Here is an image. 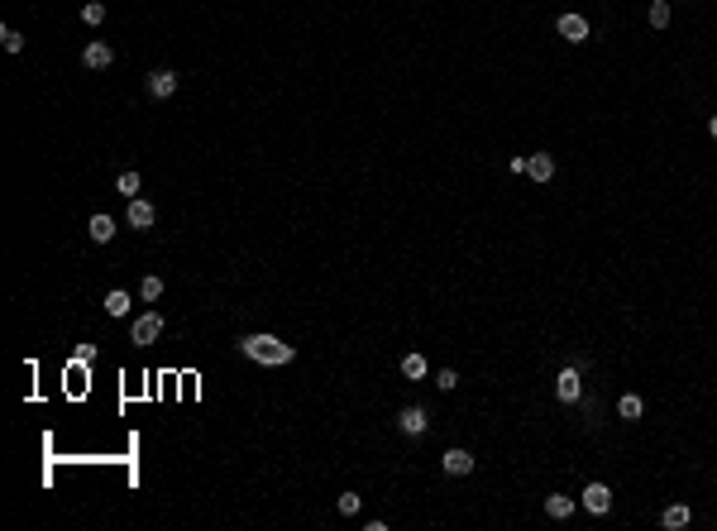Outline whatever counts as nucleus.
<instances>
[{
    "label": "nucleus",
    "instance_id": "obj_22",
    "mask_svg": "<svg viewBox=\"0 0 717 531\" xmlns=\"http://www.w3.org/2000/svg\"><path fill=\"white\" fill-rule=\"evenodd\" d=\"M0 44H5V49H10V53H19V49H24V34H19V29H10V24H5V29H0Z\"/></svg>",
    "mask_w": 717,
    "mask_h": 531
},
{
    "label": "nucleus",
    "instance_id": "obj_1",
    "mask_svg": "<svg viewBox=\"0 0 717 531\" xmlns=\"http://www.w3.org/2000/svg\"><path fill=\"white\" fill-rule=\"evenodd\" d=\"M239 350H244V359L268 364V369H283V364H292V359H297V350H292V345H283L278 335H244V340H239Z\"/></svg>",
    "mask_w": 717,
    "mask_h": 531
},
{
    "label": "nucleus",
    "instance_id": "obj_11",
    "mask_svg": "<svg viewBox=\"0 0 717 531\" xmlns=\"http://www.w3.org/2000/svg\"><path fill=\"white\" fill-rule=\"evenodd\" d=\"M153 221H158V211L148 206L143 196H129V226H134V230H148Z\"/></svg>",
    "mask_w": 717,
    "mask_h": 531
},
{
    "label": "nucleus",
    "instance_id": "obj_18",
    "mask_svg": "<svg viewBox=\"0 0 717 531\" xmlns=\"http://www.w3.org/2000/svg\"><path fill=\"white\" fill-rule=\"evenodd\" d=\"M158 297H163V278L148 273V278L139 283V302H158Z\"/></svg>",
    "mask_w": 717,
    "mask_h": 531
},
{
    "label": "nucleus",
    "instance_id": "obj_5",
    "mask_svg": "<svg viewBox=\"0 0 717 531\" xmlns=\"http://www.w3.org/2000/svg\"><path fill=\"white\" fill-rule=\"evenodd\" d=\"M129 335H134V345H153V340L163 335V316L158 311H143L139 321L129 325Z\"/></svg>",
    "mask_w": 717,
    "mask_h": 531
},
{
    "label": "nucleus",
    "instance_id": "obj_12",
    "mask_svg": "<svg viewBox=\"0 0 717 531\" xmlns=\"http://www.w3.org/2000/svg\"><path fill=\"white\" fill-rule=\"evenodd\" d=\"M526 177H531V182H550V177H555V158H550V153H531V158H526Z\"/></svg>",
    "mask_w": 717,
    "mask_h": 531
},
{
    "label": "nucleus",
    "instance_id": "obj_10",
    "mask_svg": "<svg viewBox=\"0 0 717 531\" xmlns=\"http://www.w3.org/2000/svg\"><path fill=\"white\" fill-rule=\"evenodd\" d=\"M688 522H693V512H688V502H669L665 512H660V527H665V531H684Z\"/></svg>",
    "mask_w": 717,
    "mask_h": 531
},
{
    "label": "nucleus",
    "instance_id": "obj_19",
    "mask_svg": "<svg viewBox=\"0 0 717 531\" xmlns=\"http://www.w3.org/2000/svg\"><path fill=\"white\" fill-rule=\"evenodd\" d=\"M115 192L120 196H139V173H120L115 177Z\"/></svg>",
    "mask_w": 717,
    "mask_h": 531
},
{
    "label": "nucleus",
    "instance_id": "obj_16",
    "mask_svg": "<svg viewBox=\"0 0 717 531\" xmlns=\"http://www.w3.org/2000/svg\"><path fill=\"white\" fill-rule=\"evenodd\" d=\"M402 373H407V378H412V383H416V378H426V354H402Z\"/></svg>",
    "mask_w": 717,
    "mask_h": 531
},
{
    "label": "nucleus",
    "instance_id": "obj_25",
    "mask_svg": "<svg viewBox=\"0 0 717 531\" xmlns=\"http://www.w3.org/2000/svg\"><path fill=\"white\" fill-rule=\"evenodd\" d=\"M708 134H713V139H717V115H708Z\"/></svg>",
    "mask_w": 717,
    "mask_h": 531
},
{
    "label": "nucleus",
    "instance_id": "obj_21",
    "mask_svg": "<svg viewBox=\"0 0 717 531\" xmlns=\"http://www.w3.org/2000/svg\"><path fill=\"white\" fill-rule=\"evenodd\" d=\"M81 19H86V24H106V5H101V0H86V5H81Z\"/></svg>",
    "mask_w": 717,
    "mask_h": 531
},
{
    "label": "nucleus",
    "instance_id": "obj_3",
    "mask_svg": "<svg viewBox=\"0 0 717 531\" xmlns=\"http://www.w3.org/2000/svg\"><path fill=\"white\" fill-rule=\"evenodd\" d=\"M426 426H430V412L421 403H412V407H402V412H397V431L402 435H426Z\"/></svg>",
    "mask_w": 717,
    "mask_h": 531
},
{
    "label": "nucleus",
    "instance_id": "obj_6",
    "mask_svg": "<svg viewBox=\"0 0 717 531\" xmlns=\"http://www.w3.org/2000/svg\"><path fill=\"white\" fill-rule=\"evenodd\" d=\"M81 63L91 67V72H101V67H111V63H115V49L106 44V39H91V44L81 49Z\"/></svg>",
    "mask_w": 717,
    "mask_h": 531
},
{
    "label": "nucleus",
    "instance_id": "obj_24",
    "mask_svg": "<svg viewBox=\"0 0 717 531\" xmlns=\"http://www.w3.org/2000/svg\"><path fill=\"white\" fill-rule=\"evenodd\" d=\"M340 512H345V517L359 512V493H340Z\"/></svg>",
    "mask_w": 717,
    "mask_h": 531
},
{
    "label": "nucleus",
    "instance_id": "obj_8",
    "mask_svg": "<svg viewBox=\"0 0 717 531\" xmlns=\"http://www.w3.org/2000/svg\"><path fill=\"white\" fill-rule=\"evenodd\" d=\"M177 91V72L173 67H158V72H148V96L153 101H168Z\"/></svg>",
    "mask_w": 717,
    "mask_h": 531
},
{
    "label": "nucleus",
    "instance_id": "obj_13",
    "mask_svg": "<svg viewBox=\"0 0 717 531\" xmlns=\"http://www.w3.org/2000/svg\"><path fill=\"white\" fill-rule=\"evenodd\" d=\"M86 235H91L96 244H111V240H115V221L106 216V211H96V216H91V226H86Z\"/></svg>",
    "mask_w": 717,
    "mask_h": 531
},
{
    "label": "nucleus",
    "instance_id": "obj_14",
    "mask_svg": "<svg viewBox=\"0 0 717 531\" xmlns=\"http://www.w3.org/2000/svg\"><path fill=\"white\" fill-rule=\"evenodd\" d=\"M641 412H646V403H641V393H621V403H617V417H621V421H641Z\"/></svg>",
    "mask_w": 717,
    "mask_h": 531
},
{
    "label": "nucleus",
    "instance_id": "obj_15",
    "mask_svg": "<svg viewBox=\"0 0 717 531\" xmlns=\"http://www.w3.org/2000/svg\"><path fill=\"white\" fill-rule=\"evenodd\" d=\"M545 517H555V522L574 517V498H564V493H550V498H545Z\"/></svg>",
    "mask_w": 717,
    "mask_h": 531
},
{
    "label": "nucleus",
    "instance_id": "obj_17",
    "mask_svg": "<svg viewBox=\"0 0 717 531\" xmlns=\"http://www.w3.org/2000/svg\"><path fill=\"white\" fill-rule=\"evenodd\" d=\"M106 311H111V316H129V292H120V288L106 292Z\"/></svg>",
    "mask_w": 717,
    "mask_h": 531
},
{
    "label": "nucleus",
    "instance_id": "obj_2",
    "mask_svg": "<svg viewBox=\"0 0 717 531\" xmlns=\"http://www.w3.org/2000/svg\"><path fill=\"white\" fill-rule=\"evenodd\" d=\"M555 398H559V403H584V369H579V364L559 369V378H555Z\"/></svg>",
    "mask_w": 717,
    "mask_h": 531
},
{
    "label": "nucleus",
    "instance_id": "obj_20",
    "mask_svg": "<svg viewBox=\"0 0 717 531\" xmlns=\"http://www.w3.org/2000/svg\"><path fill=\"white\" fill-rule=\"evenodd\" d=\"M669 15H674V10H669V0H655V5H651V29H665Z\"/></svg>",
    "mask_w": 717,
    "mask_h": 531
},
{
    "label": "nucleus",
    "instance_id": "obj_9",
    "mask_svg": "<svg viewBox=\"0 0 717 531\" xmlns=\"http://www.w3.org/2000/svg\"><path fill=\"white\" fill-rule=\"evenodd\" d=\"M440 469H445V474H474V455L464 450V445H449V450L440 455Z\"/></svg>",
    "mask_w": 717,
    "mask_h": 531
},
{
    "label": "nucleus",
    "instance_id": "obj_23",
    "mask_svg": "<svg viewBox=\"0 0 717 531\" xmlns=\"http://www.w3.org/2000/svg\"><path fill=\"white\" fill-rule=\"evenodd\" d=\"M435 388H445V393H449V388H459V373H454V369H440V373H435Z\"/></svg>",
    "mask_w": 717,
    "mask_h": 531
},
{
    "label": "nucleus",
    "instance_id": "obj_7",
    "mask_svg": "<svg viewBox=\"0 0 717 531\" xmlns=\"http://www.w3.org/2000/svg\"><path fill=\"white\" fill-rule=\"evenodd\" d=\"M555 29H559L564 44H584V39H589V19H584V15H559Z\"/></svg>",
    "mask_w": 717,
    "mask_h": 531
},
{
    "label": "nucleus",
    "instance_id": "obj_4",
    "mask_svg": "<svg viewBox=\"0 0 717 531\" xmlns=\"http://www.w3.org/2000/svg\"><path fill=\"white\" fill-rule=\"evenodd\" d=\"M579 502H584V512H593V517H607V512H612V488H607V483H589V488H584V498H579Z\"/></svg>",
    "mask_w": 717,
    "mask_h": 531
}]
</instances>
